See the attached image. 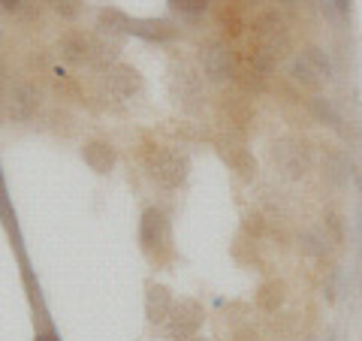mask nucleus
<instances>
[{"label": "nucleus", "instance_id": "nucleus-1", "mask_svg": "<svg viewBox=\"0 0 362 341\" xmlns=\"http://www.w3.org/2000/svg\"><path fill=\"white\" fill-rule=\"evenodd\" d=\"M142 166H145V175L163 190H178L187 181V169H190L187 154H181L173 145H163V142L142 145Z\"/></svg>", "mask_w": 362, "mask_h": 341}, {"label": "nucleus", "instance_id": "nucleus-2", "mask_svg": "<svg viewBox=\"0 0 362 341\" xmlns=\"http://www.w3.org/2000/svg\"><path fill=\"white\" fill-rule=\"evenodd\" d=\"M139 248L142 254L154 260V263H163V260L173 257V224H169V214L157 206H148L139 218Z\"/></svg>", "mask_w": 362, "mask_h": 341}, {"label": "nucleus", "instance_id": "nucleus-3", "mask_svg": "<svg viewBox=\"0 0 362 341\" xmlns=\"http://www.w3.org/2000/svg\"><path fill=\"white\" fill-rule=\"evenodd\" d=\"M332 58L326 54V49H320V45H302V49L296 52V58L290 61V79L302 88L308 91H320L332 82Z\"/></svg>", "mask_w": 362, "mask_h": 341}, {"label": "nucleus", "instance_id": "nucleus-4", "mask_svg": "<svg viewBox=\"0 0 362 341\" xmlns=\"http://www.w3.org/2000/svg\"><path fill=\"white\" fill-rule=\"evenodd\" d=\"M272 157H275V166L290 181H302L314 166L311 145L305 139H299V136H284V139H278L275 149H272Z\"/></svg>", "mask_w": 362, "mask_h": 341}, {"label": "nucleus", "instance_id": "nucleus-5", "mask_svg": "<svg viewBox=\"0 0 362 341\" xmlns=\"http://www.w3.org/2000/svg\"><path fill=\"white\" fill-rule=\"evenodd\" d=\"M4 109L13 124H30L42 109V91L37 88V82H30V79H16V82H9V88H6Z\"/></svg>", "mask_w": 362, "mask_h": 341}, {"label": "nucleus", "instance_id": "nucleus-6", "mask_svg": "<svg viewBox=\"0 0 362 341\" xmlns=\"http://www.w3.org/2000/svg\"><path fill=\"white\" fill-rule=\"evenodd\" d=\"M136 88H139V73L127 64H109L100 73V97L109 106H127Z\"/></svg>", "mask_w": 362, "mask_h": 341}, {"label": "nucleus", "instance_id": "nucleus-7", "mask_svg": "<svg viewBox=\"0 0 362 341\" xmlns=\"http://www.w3.org/2000/svg\"><path fill=\"white\" fill-rule=\"evenodd\" d=\"M197 64H199L202 79H206V82H211V85L230 82L233 73H235L230 45L221 42V40H206V42H199V49H197Z\"/></svg>", "mask_w": 362, "mask_h": 341}, {"label": "nucleus", "instance_id": "nucleus-8", "mask_svg": "<svg viewBox=\"0 0 362 341\" xmlns=\"http://www.w3.org/2000/svg\"><path fill=\"white\" fill-rule=\"evenodd\" d=\"M202 317H206L202 305H199L197 299L185 296L181 302L173 305V311H169L166 323L160 326V333H163L169 341H190V338H197L199 326H202Z\"/></svg>", "mask_w": 362, "mask_h": 341}, {"label": "nucleus", "instance_id": "nucleus-9", "mask_svg": "<svg viewBox=\"0 0 362 341\" xmlns=\"http://www.w3.org/2000/svg\"><path fill=\"white\" fill-rule=\"evenodd\" d=\"M173 97L181 109L194 112L202 106V100H206V79L202 73H194L187 70V67H181V70L173 73Z\"/></svg>", "mask_w": 362, "mask_h": 341}, {"label": "nucleus", "instance_id": "nucleus-10", "mask_svg": "<svg viewBox=\"0 0 362 341\" xmlns=\"http://www.w3.org/2000/svg\"><path fill=\"white\" fill-rule=\"evenodd\" d=\"M58 54H61V61L73 67L94 64V33H82V30L64 33L58 40Z\"/></svg>", "mask_w": 362, "mask_h": 341}, {"label": "nucleus", "instance_id": "nucleus-11", "mask_svg": "<svg viewBox=\"0 0 362 341\" xmlns=\"http://www.w3.org/2000/svg\"><path fill=\"white\" fill-rule=\"evenodd\" d=\"M173 290L166 284H157V281H148L145 284V320L151 326H163L169 311H173Z\"/></svg>", "mask_w": 362, "mask_h": 341}, {"label": "nucleus", "instance_id": "nucleus-12", "mask_svg": "<svg viewBox=\"0 0 362 341\" xmlns=\"http://www.w3.org/2000/svg\"><path fill=\"white\" fill-rule=\"evenodd\" d=\"M127 33L130 37H139V40H148V42H169L178 37L175 25L166 18H130Z\"/></svg>", "mask_w": 362, "mask_h": 341}, {"label": "nucleus", "instance_id": "nucleus-13", "mask_svg": "<svg viewBox=\"0 0 362 341\" xmlns=\"http://www.w3.org/2000/svg\"><path fill=\"white\" fill-rule=\"evenodd\" d=\"M323 175L326 181H332L335 187H344L350 185V178H354V163H350V157L344 149H323Z\"/></svg>", "mask_w": 362, "mask_h": 341}, {"label": "nucleus", "instance_id": "nucleus-14", "mask_svg": "<svg viewBox=\"0 0 362 341\" xmlns=\"http://www.w3.org/2000/svg\"><path fill=\"white\" fill-rule=\"evenodd\" d=\"M82 161L94 169L97 175H109L115 166V145L106 139H90L82 145Z\"/></svg>", "mask_w": 362, "mask_h": 341}, {"label": "nucleus", "instance_id": "nucleus-15", "mask_svg": "<svg viewBox=\"0 0 362 341\" xmlns=\"http://www.w3.org/2000/svg\"><path fill=\"white\" fill-rule=\"evenodd\" d=\"M127 25H130V16L121 13L118 6H103L97 13V33L100 37H109V40L118 42V37L127 33Z\"/></svg>", "mask_w": 362, "mask_h": 341}, {"label": "nucleus", "instance_id": "nucleus-16", "mask_svg": "<svg viewBox=\"0 0 362 341\" xmlns=\"http://www.w3.org/2000/svg\"><path fill=\"white\" fill-rule=\"evenodd\" d=\"M311 112H314V118H317V121L326 124V127H332V130H338V133H347V127H344V115L335 109L332 100L314 97V100H311Z\"/></svg>", "mask_w": 362, "mask_h": 341}, {"label": "nucleus", "instance_id": "nucleus-17", "mask_svg": "<svg viewBox=\"0 0 362 341\" xmlns=\"http://www.w3.org/2000/svg\"><path fill=\"white\" fill-rule=\"evenodd\" d=\"M296 242H299V254L311 257V260H320L329 254V236H323L317 230H302Z\"/></svg>", "mask_w": 362, "mask_h": 341}, {"label": "nucleus", "instance_id": "nucleus-18", "mask_svg": "<svg viewBox=\"0 0 362 341\" xmlns=\"http://www.w3.org/2000/svg\"><path fill=\"white\" fill-rule=\"evenodd\" d=\"M223 157H226V163H230L242 178H254V175H257V161L251 157V151H245V149H230Z\"/></svg>", "mask_w": 362, "mask_h": 341}, {"label": "nucleus", "instance_id": "nucleus-19", "mask_svg": "<svg viewBox=\"0 0 362 341\" xmlns=\"http://www.w3.org/2000/svg\"><path fill=\"white\" fill-rule=\"evenodd\" d=\"M257 302H259V308H263V311H278V305L284 302V284H281V281L266 284V287L259 290Z\"/></svg>", "mask_w": 362, "mask_h": 341}, {"label": "nucleus", "instance_id": "nucleus-20", "mask_svg": "<svg viewBox=\"0 0 362 341\" xmlns=\"http://www.w3.org/2000/svg\"><path fill=\"white\" fill-rule=\"evenodd\" d=\"M45 4H49V9L54 16H61L66 21L78 18V13H82V0H45Z\"/></svg>", "mask_w": 362, "mask_h": 341}, {"label": "nucleus", "instance_id": "nucleus-21", "mask_svg": "<svg viewBox=\"0 0 362 341\" xmlns=\"http://www.w3.org/2000/svg\"><path fill=\"white\" fill-rule=\"evenodd\" d=\"M173 13H181V16H199L209 9V0H166Z\"/></svg>", "mask_w": 362, "mask_h": 341}, {"label": "nucleus", "instance_id": "nucleus-22", "mask_svg": "<svg viewBox=\"0 0 362 341\" xmlns=\"http://www.w3.org/2000/svg\"><path fill=\"white\" fill-rule=\"evenodd\" d=\"M326 226L332 230V238H335V242H341V238H344V224H341V218H338L335 212H332V214H326Z\"/></svg>", "mask_w": 362, "mask_h": 341}, {"label": "nucleus", "instance_id": "nucleus-23", "mask_svg": "<svg viewBox=\"0 0 362 341\" xmlns=\"http://www.w3.org/2000/svg\"><path fill=\"white\" fill-rule=\"evenodd\" d=\"M335 290H338V269H332V275H329V281H326V284H323V296H326V299H329V302H332V299H335Z\"/></svg>", "mask_w": 362, "mask_h": 341}, {"label": "nucleus", "instance_id": "nucleus-24", "mask_svg": "<svg viewBox=\"0 0 362 341\" xmlns=\"http://www.w3.org/2000/svg\"><path fill=\"white\" fill-rule=\"evenodd\" d=\"M0 9H4V13H18L21 0H0Z\"/></svg>", "mask_w": 362, "mask_h": 341}, {"label": "nucleus", "instance_id": "nucleus-25", "mask_svg": "<svg viewBox=\"0 0 362 341\" xmlns=\"http://www.w3.org/2000/svg\"><path fill=\"white\" fill-rule=\"evenodd\" d=\"M33 341H58V335H54V333H40Z\"/></svg>", "mask_w": 362, "mask_h": 341}, {"label": "nucleus", "instance_id": "nucleus-26", "mask_svg": "<svg viewBox=\"0 0 362 341\" xmlns=\"http://www.w3.org/2000/svg\"><path fill=\"white\" fill-rule=\"evenodd\" d=\"M338 4V9H341V13H347V6H350V0H335Z\"/></svg>", "mask_w": 362, "mask_h": 341}, {"label": "nucleus", "instance_id": "nucleus-27", "mask_svg": "<svg viewBox=\"0 0 362 341\" xmlns=\"http://www.w3.org/2000/svg\"><path fill=\"white\" fill-rule=\"evenodd\" d=\"M320 341H335V335H326V338H320Z\"/></svg>", "mask_w": 362, "mask_h": 341}, {"label": "nucleus", "instance_id": "nucleus-28", "mask_svg": "<svg viewBox=\"0 0 362 341\" xmlns=\"http://www.w3.org/2000/svg\"><path fill=\"white\" fill-rule=\"evenodd\" d=\"M190 341H209V338H199V335H197V338H190Z\"/></svg>", "mask_w": 362, "mask_h": 341}, {"label": "nucleus", "instance_id": "nucleus-29", "mask_svg": "<svg viewBox=\"0 0 362 341\" xmlns=\"http://www.w3.org/2000/svg\"><path fill=\"white\" fill-rule=\"evenodd\" d=\"M359 218H362V209H359Z\"/></svg>", "mask_w": 362, "mask_h": 341}]
</instances>
